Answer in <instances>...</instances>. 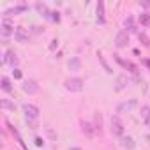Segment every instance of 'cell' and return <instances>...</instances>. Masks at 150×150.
Instances as JSON below:
<instances>
[{
    "label": "cell",
    "mask_w": 150,
    "mask_h": 150,
    "mask_svg": "<svg viewBox=\"0 0 150 150\" xmlns=\"http://www.w3.org/2000/svg\"><path fill=\"white\" fill-rule=\"evenodd\" d=\"M25 11H28V6H27V4H18V6H11V7H7L2 14H4V18H9V16L21 14V13H25Z\"/></svg>",
    "instance_id": "cell-10"
},
{
    "label": "cell",
    "mask_w": 150,
    "mask_h": 150,
    "mask_svg": "<svg viewBox=\"0 0 150 150\" xmlns=\"http://www.w3.org/2000/svg\"><path fill=\"white\" fill-rule=\"evenodd\" d=\"M21 88H23V92L28 94V96H35V94L39 92V85H37L35 80H25L23 85H21Z\"/></svg>",
    "instance_id": "cell-11"
},
{
    "label": "cell",
    "mask_w": 150,
    "mask_h": 150,
    "mask_svg": "<svg viewBox=\"0 0 150 150\" xmlns=\"http://www.w3.org/2000/svg\"><path fill=\"white\" fill-rule=\"evenodd\" d=\"M30 32H32V34H42L44 28H41V27H37V25H32V27H30Z\"/></svg>",
    "instance_id": "cell-29"
},
{
    "label": "cell",
    "mask_w": 150,
    "mask_h": 150,
    "mask_svg": "<svg viewBox=\"0 0 150 150\" xmlns=\"http://www.w3.org/2000/svg\"><path fill=\"white\" fill-rule=\"evenodd\" d=\"M69 150H81V148H80V146H71Z\"/></svg>",
    "instance_id": "cell-34"
},
{
    "label": "cell",
    "mask_w": 150,
    "mask_h": 150,
    "mask_svg": "<svg viewBox=\"0 0 150 150\" xmlns=\"http://www.w3.org/2000/svg\"><path fill=\"white\" fill-rule=\"evenodd\" d=\"M113 58H115V62L117 64H120L125 71H129L131 74H134V78H136V81H139V78H138V74H139V71H138V65L136 64H132V62H129V60H124L120 55H113Z\"/></svg>",
    "instance_id": "cell-3"
},
{
    "label": "cell",
    "mask_w": 150,
    "mask_h": 150,
    "mask_svg": "<svg viewBox=\"0 0 150 150\" xmlns=\"http://www.w3.org/2000/svg\"><path fill=\"white\" fill-rule=\"evenodd\" d=\"M34 143H35L39 148H44V139H42L41 136H35V138H34Z\"/></svg>",
    "instance_id": "cell-27"
},
{
    "label": "cell",
    "mask_w": 150,
    "mask_h": 150,
    "mask_svg": "<svg viewBox=\"0 0 150 150\" xmlns=\"http://www.w3.org/2000/svg\"><path fill=\"white\" fill-rule=\"evenodd\" d=\"M14 30H16L14 23H13V21H11L9 18H2V21H0V34H2L4 41H6L7 37L14 35Z\"/></svg>",
    "instance_id": "cell-4"
},
{
    "label": "cell",
    "mask_w": 150,
    "mask_h": 150,
    "mask_svg": "<svg viewBox=\"0 0 150 150\" xmlns=\"http://www.w3.org/2000/svg\"><path fill=\"white\" fill-rule=\"evenodd\" d=\"M0 108L6 110V111H14L16 110V104L11 99H2V101H0Z\"/></svg>",
    "instance_id": "cell-20"
},
{
    "label": "cell",
    "mask_w": 150,
    "mask_h": 150,
    "mask_svg": "<svg viewBox=\"0 0 150 150\" xmlns=\"http://www.w3.org/2000/svg\"><path fill=\"white\" fill-rule=\"evenodd\" d=\"M141 64H143L145 67H148V71H150V58H143V60H141Z\"/></svg>",
    "instance_id": "cell-32"
},
{
    "label": "cell",
    "mask_w": 150,
    "mask_h": 150,
    "mask_svg": "<svg viewBox=\"0 0 150 150\" xmlns=\"http://www.w3.org/2000/svg\"><path fill=\"white\" fill-rule=\"evenodd\" d=\"M124 30H125V32H136L134 18H132V16H127V18L124 20Z\"/></svg>",
    "instance_id": "cell-19"
},
{
    "label": "cell",
    "mask_w": 150,
    "mask_h": 150,
    "mask_svg": "<svg viewBox=\"0 0 150 150\" xmlns=\"http://www.w3.org/2000/svg\"><path fill=\"white\" fill-rule=\"evenodd\" d=\"M115 46H117L118 50L127 48V46H129V32H125V30H118L117 35H115Z\"/></svg>",
    "instance_id": "cell-9"
},
{
    "label": "cell",
    "mask_w": 150,
    "mask_h": 150,
    "mask_svg": "<svg viewBox=\"0 0 150 150\" xmlns=\"http://www.w3.org/2000/svg\"><path fill=\"white\" fill-rule=\"evenodd\" d=\"M110 131H111V134L113 136H118V138H122V136H125L124 132H125V127H124V122L120 120V115H113L111 117V122H110Z\"/></svg>",
    "instance_id": "cell-2"
},
{
    "label": "cell",
    "mask_w": 150,
    "mask_h": 150,
    "mask_svg": "<svg viewBox=\"0 0 150 150\" xmlns=\"http://www.w3.org/2000/svg\"><path fill=\"white\" fill-rule=\"evenodd\" d=\"M138 6L139 7H145V9H150V2H146V0H139Z\"/></svg>",
    "instance_id": "cell-30"
},
{
    "label": "cell",
    "mask_w": 150,
    "mask_h": 150,
    "mask_svg": "<svg viewBox=\"0 0 150 150\" xmlns=\"http://www.w3.org/2000/svg\"><path fill=\"white\" fill-rule=\"evenodd\" d=\"M118 143H120V146L125 148V150H134V148H136V141H134L132 136H122Z\"/></svg>",
    "instance_id": "cell-15"
},
{
    "label": "cell",
    "mask_w": 150,
    "mask_h": 150,
    "mask_svg": "<svg viewBox=\"0 0 150 150\" xmlns=\"http://www.w3.org/2000/svg\"><path fill=\"white\" fill-rule=\"evenodd\" d=\"M97 57H99V62H101V65H103V67H104V71H106V72H108V74H111V72H113V69H111V67H110V64H108V62H106V58H104V57H103V53H101V51H99V53H97Z\"/></svg>",
    "instance_id": "cell-22"
},
{
    "label": "cell",
    "mask_w": 150,
    "mask_h": 150,
    "mask_svg": "<svg viewBox=\"0 0 150 150\" xmlns=\"http://www.w3.org/2000/svg\"><path fill=\"white\" fill-rule=\"evenodd\" d=\"M83 85H85V81L81 78H78V76H71V78H67L64 81V88L69 90V92H81Z\"/></svg>",
    "instance_id": "cell-1"
},
{
    "label": "cell",
    "mask_w": 150,
    "mask_h": 150,
    "mask_svg": "<svg viewBox=\"0 0 150 150\" xmlns=\"http://www.w3.org/2000/svg\"><path fill=\"white\" fill-rule=\"evenodd\" d=\"M67 67H69V71H72V72L80 71V69H81V58H80V57H71L69 62H67Z\"/></svg>",
    "instance_id": "cell-18"
},
{
    "label": "cell",
    "mask_w": 150,
    "mask_h": 150,
    "mask_svg": "<svg viewBox=\"0 0 150 150\" xmlns=\"http://www.w3.org/2000/svg\"><path fill=\"white\" fill-rule=\"evenodd\" d=\"M96 21H97V25H104L106 23V18H104V2H103V0H99V2L96 4Z\"/></svg>",
    "instance_id": "cell-13"
},
{
    "label": "cell",
    "mask_w": 150,
    "mask_h": 150,
    "mask_svg": "<svg viewBox=\"0 0 150 150\" xmlns=\"http://www.w3.org/2000/svg\"><path fill=\"white\" fill-rule=\"evenodd\" d=\"M13 78H14V80H21V78H23V74H21L20 69H13Z\"/></svg>",
    "instance_id": "cell-28"
},
{
    "label": "cell",
    "mask_w": 150,
    "mask_h": 150,
    "mask_svg": "<svg viewBox=\"0 0 150 150\" xmlns=\"http://www.w3.org/2000/svg\"><path fill=\"white\" fill-rule=\"evenodd\" d=\"M21 110H23V113H25V120H37L39 118V108L35 106V104H32V103H25V104H21Z\"/></svg>",
    "instance_id": "cell-6"
},
{
    "label": "cell",
    "mask_w": 150,
    "mask_h": 150,
    "mask_svg": "<svg viewBox=\"0 0 150 150\" xmlns=\"http://www.w3.org/2000/svg\"><path fill=\"white\" fill-rule=\"evenodd\" d=\"M138 39H139V42H141L145 48H150V37H148L145 32H138Z\"/></svg>",
    "instance_id": "cell-23"
},
{
    "label": "cell",
    "mask_w": 150,
    "mask_h": 150,
    "mask_svg": "<svg viewBox=\"0 0 150 150\" xmlns=\"http://www.w3.org/2000/svg\"><path fill=\"white\" fill-rule=\"evenodd\" d=\"M134 108H138V99H136V97H132V99H127V101H122V103L117 106V115L129 113V111H132Z\"/></svg>",
    "instance_id": "cell-7"
},
{
    "label": "cell",
    "mask_w": 150,
    "mask_h": 150,
    "mask_svg": "<svg viewBox=\"0 0 150 150\" xmlns=\"http://www.w3.org/2000/svg\"><path fill=\"white\" fill-rule=\"evenodd\" d=\"M127 85H129V76L124 72V74H118L117 76V80H115V92H122L124 88H127Z\"/></svg>",
    "instance_id": "cell-12"
},
{
    "label": "cell",
    "mask_w": 150,
    "mask_h": 150,
    "mask_svg": "<svg viewBox=\"0 0 150 150\" xmlns=\"http://www.w3.org/2000/svg\"><path fill=\"white\" fill-rule=\"evenodd\" d=\"M57 46H58V39H53V41H51V44H50V50L53 51V50H55Z\"/></svg>",
    "instance_id": "cell-31"
},
{
    "label": "cell",
    "mask_w": 150,
    "mask_h": 150,
    "mask_svg": "<svg viewBox=\"0 0 150 150\" xmlns=\"http://www.w3.org/2000/svg\"><path fill=\"white\" fill-rule=\"evenodd\" d=\"M141 117H143V120L150 117V106H143L141 108Z\"/></svg>",
    "instance_id": "cell-26"
},
{
    "label": "cell",
    "mask_w": 150,
    "mask_h": 150,
    "mask_svg": "<svg viewBox=\"0 0 150 150\" xmlns=\"http://www.w3.org/2000/svg\"><path fill=\"white\" fill-rule=\"evenodd\" d=\"M0 88H2L6 94H13L14 92V87H13L9 76H2V78H0Z\"/></svg>",
    "instance_id": "cell-16"
},
{
    "label": "cell",
    "mask_w": 150,
    "mask_h": 150,
    "mask_svg": "<svg viewBox=\"0 0 150 150\" xmlns=\"http://www.w3.org/2000/svg\"><path fill=\"white\" fill-rule=\"evenodd\" d=\"M145 124H146V127L150 129V117H148V118H145Z\"/></svg>",
    "instance_id": "cell-33"
},
{
    "label": "cell",
    "mask_w": 150,
    "mask_h": 150,
    "mask_svg": "<svg viewBox=\"0 0 150 150\" xmlns=\"http://www.w3.org/2000/svg\"><path fill=\"white\" fill-rule=\"evenodd\" d=\"M138 21H139L143 27L150 28V13H141V14L138 16Z\"/></svg>",
    "instance_id": "cell-21"
},
{
    "label": "cell",
    "mask_w": 150,
    "mask_h": 150,
    "mask_svg": "<svg viewBox=\"0 0 150 150\" xmlns=\"http://www.w3.org/2000/svg\"><path fill=\"white\" fill-rule=\"evenodd\" d=\"M2 64H6V65H11L13 69H18V65H20V58H18V55H16V51L14 50H6V53L2 55Z\"/></svg>",
    "instance_id": "cell-5"
},
{
    "label": "cell",
    "mask_w": 150,
    "mask_h": 150,
    "mask_svg": "<svg viewBox=\"0 0 150 150\" xmlns=\"http://www.w3.org/2000/svg\"><path fill=\"white\" fill-rule=\"evenodd\" d=\"M14 41L21 42V44L30 42V32L27 28H23V27H16V30H14Z\"/></svg>",
    "instance_id": "cell-8"
},
{
    "label": "cell",
    "mask_w": 150,
    "mask_h": 150,
    "mask_svg": "<svg viewBox=\"0 0 150 150\" xmlns=\"http://www.w3.org/2000/svg\"><path fill=\"white\" fill-rule=\"evenodd\" d=\"M94 127H96L97 132H101V127H103V117H101L99 111H96V122H94Z\"/></svg>",
    "instance_id": "cell-24"
},
{
    "label": "cell",
    "mask_w": 150,
    "mask_h": 150,
    "mask_svg": "<svg viewBox=\"0 0 150 150\" xmlns=\"http://www.w3.org/2000/svg\"><path fill=\"white\" fill-rule=\"evenodd\" d=\"M81 132L87 136V138H94L96 136V127H94V124H90V122H85V120H81Z\"/></svg>",
    "instance_id": "cell-14"
},
{
    "label": "cell",
    "mask_w": 150,
    "mask_h": 150,
    "mask_svg": "<svg viewBox=\"0 0 150 150\" xmlns=\"http://www.w3.org/2000/svg\"><path fill=\"white\" fill-rule=\"evenodd\" d=\"M34 7H35V11L42 16V18H46V20H50V14H51V11L48 9V6L44 4V2H35L34 4Z\"/></svg>",
    "instance_id": "cell-17"
},
{
    "label": "cell",
    "mask_w": 150,
    "mask_h": 150,
    "mask_svg": "<svg viewBox=\"0 0 150 150\" xmlns=\"http://www.w3.org/2000/svg\"><path fill=\"white\" fill-rule=\"evenodd\" d=\"M50 21L58 23V21H60V13H58V11H51V14H50Z\"/></svg>",
    "instance_id": "cell-25"
}]
</instances>
